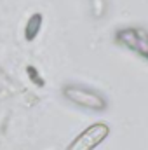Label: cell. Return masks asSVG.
<instances>
[{"label": "cell", "instance_id": "obj_1", "mask_svg": "<svg viewBox=\"0 0 148 150\" xmlns=\"http://www.w3.org/2000/svg\"><path fill=\"white\" fill-rule=\"evenodd\" d=\"M68 96H72L75 101L80 103V105H87V107H92V108H103V100L98 98V96L92 94V93H85V94H82L80 91H77V94L68 93Z\"/></svg>", "mask_w": 148, "mask_h": 150}, {"label": "cell", "instance_id": "obj_2", "mask_svg": "<svg viewBox=\"0 0 148 150\" xmlns=\"http://www.w3.org/2000/svg\"><path fill=\"white\" fill-rule=\"evenodd\" d=\"M98 7H99V12L103 14V0H94V14H98Z\"/></svg>", "mask_w": 148, "mask_h": 150}]
</instances>
